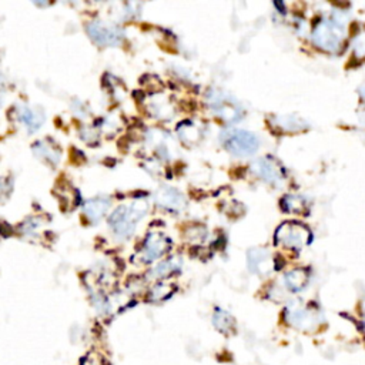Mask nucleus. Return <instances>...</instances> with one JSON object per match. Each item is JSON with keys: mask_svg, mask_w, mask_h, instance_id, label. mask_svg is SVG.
<instances>
[{"mask_svg": "<svg viewBox=\"0 0 365 365\" xmlns=\"http://www.w3.org/2000/svg\"><path fill=\"white\" fill-rule=\"evenodd\" d=\"M344 39V26L338 21L324 19L315 25L313 42L325 52H337Z\"/></svg>", "mask_w": 365, "mask_h": 365, "instance_id": "2", "label": "nucleus"}, {"mask_svg": "<svg viewBox=\"0 0 365 365\" xmlns=\"http://www.w3.org/2000/svg\"><path fill=\"white\" fill-rule=\"evenodd\" d=\"M0 93H2V89H0Z\"/></svg>", "mask_w": 365, "mask_h": 365, "instance_id": "20", "label": "nucleus"}, {"mask_svg": "<svg viewBox=\"0 0 365 365\" xmlns=\"http://www.w3.org/2000/svg\"><path fill=\"white\" fill-rule=\"evenodd\" d=\"M307 281H308V274H307L304 270H301V269L293 270V271L287 273L286 277H284L286 287H287L290 291H293V293L301 291V290L305 287Z\"/></svg>", "mask_w": 365, "mask_h": 365, "instance_id": "13", "label": "nucleus"}, {"mask_svg": "<svg viewBox=\"0 0 365 365\" xmlns=\"http://www.w3.org/2000/svg\"><path fill=\"white\" fill-rule=\"evenodd\" d=\"M276 238L279 245L290 250H301L311 241V232L300 223L287 221L279 227Z\"/></svg>", "mask_w": 365, "mask_h": 365, "instance_id": "4", "label": "nucleus"}, {"mask_svg": "<svg viewBox=\"0 0 365 365\" xmlns=\"http://www.w3.org/2000/svg\"><path fill=\"white\" fill-rule=\"evenodd\" d=\"M220 140L227 152L238 157L254 155L260 146V142L256 135L246 130H237V129L221 133Z\"/></svg>", "mask_w": 365, "mask_h": 365, "instance_id": "1", "label": "nucleus"}, {"mask_svg": "<svg viewBox=\"0 0 365 365\" xmlns=\"http://www.w3.org/2000/svg\"><path fill=\"white\" fill-rule=\"evenodd\" d=\"M297 196H287V197H284V200H283V207L287 210V211H290V213H301L303 210H304V201H301V203H296L297 201Z\"/></svg>", "mask_w": 365, "mask_h": 365, "instance_id": "18", "label": "nucleus"}, {"mask_svg": "<svg viewBox=\"0 0 365 365\" xmlns=\"http://www.w3.org/2000/svg\"><path fill=\"white\" fill-rule=\"evenodd\" d=\"M107 208H108V200L103 197H97L86 206V214L91 221H97L106 214Z\"/></svg>", "mask_w": 365, "mask_h": 365, "instance_id": "16", "label": "nucleus"}, {"mask_svg": "<svg viewBox=\"0 0 365 365\" xmlns=\"http://www.w3.org/2000/svg\"><path fill=\"white\" fill-rule=\"evenodd\" d=\"M176 262H179L177 259H172V260H167L164 263H162L156 270H153V274L155 277H166L169 274H172L174 270H177V266Z\"/></svg>", "mask_w": 365, "mask_h": 365, "instance_id": "17", "label": "nucleus"}, {"mask_svg": "<svg viewBox=\"0 0 365 365\" xmlns=\"http://www.w3.org/2000/svg\"><path fill=\"white\" fill-rule=\"evenodd\" d=\"M213 324H214V327H215L221 334H225V335L231 334V332L234 331V328H235V321H234V318H232L227 311L220 310V308H217L215 313H214V315H213Z\"/></svg>", "mask_w": 365, "mask_h": 365, "instance_id": "14", "label": "nucleus"}, {"mask_svg": "<svg viewBox=\"0 0 365 365\" xmlns=\"http://www.w3.org/2000/svg\"><path fill=\"white\" fill-rule=\"evenodd\" d=\"M77 365H111V362L100 348L93 347L79 358Z\"/></svg>", "mask_w": 365, "mask_h": 365, "instance_id": "12", "label": "nucleus"}, {"mask_svg": "<svg viewBox=\"0 0 365 365\" xmlns=\"http://www.w3.org/2000/svg\"><path fill=\"white\" fill-rule=\"evenodd\" d=\"M253 170L260 179H263L267 183H271V184L280 183L284 179V172H283L281 164L271 157L260 159L259 162H256L253 166Z\"/></svg>", "mask_w": 365, "mask_h": 365, "instance_id": "7", "label": "nucleus"}, {"mask_svg": "<svg viewBox=\"0 0 365 365\" xmlns=\"http://www.w3.org/2000/svg\"><path fill=\"white\" fill-rule=\"evenodd\" d=\"M146 207L142 206H121L110 217V227L118 237H129L133 234L136 224L145 215Z\"/></svg>", "mask_w": 365, "mask_h": 365, "instance_id": "3", "label": "nucleus"}, {"mask_svg": "<svg viewBox=\"0 0 365 365\" xmlns=\"http://www.w3.org/2000/svg\"><path fill=\"white\" fill-rule=\"evenodd\" d=\"M167 249H169L167 237H164L160 232H152L150 235H147L146 242H145V249H143L145 260L146 262L157 260L159 257H162L166 253Z\"/></svg>", "mask_w": 365, "mask_h": 365, "instance_id": "8", "label": "nucleus"}, {"mask_svg": "<svg viewBox=\"0 0 365 365\" xmlns=\"http://www.w3.org/2000/svg\"><path fill=\"white\" fill-rule=\"evenodd\" d=\"M249 262H250V269L262 276L269 274L273 269V260L266 250H260V249L252 250L249 253Z\"/></svg>", "mask_w": 365, "mask_h": 365, "instance_id": "10", "label": "nucleus"}, {"mask_svg": "<svg viewBox=\"0 0 365 365\" xmlns=\"http://www.w3.org/2000/svg\"><path fill=\"white\" fill-rule=\"evenodd\" d=\"M169 287H166V286H157L156 288H153V291H152V294H150V298L153 300V301H160V300H164V298H167L172 293H173V290H167Z\"/></svg>", "mask_w": 365, "mask_h": 365, "instance_id": "19", "label": "nucleus"}, {"mask_svg": "<svg viewBox=\"0 0 365 365\" xmlns=\"http://www.w3.org/2000/svg\"><path fill=\"white\" fill-rule=\"evenodd\" d=\"M87 30L90 38L101 46H114L121 40V32L104 22H91Z\"/></svg>", "mask_w": 365, "mask_h": 365, "instance_id": "6", "label": "nucleus"}, {"mask_svg": "<svg viewBox=\"0 0 365 365\" xmlns=\"http://www.w3.org/2000/svg\"><path fill=\"white\" fill-rule=\"evenodd\" d=\"M157 200L160 203V206L169 208V210H180L184 207L186 200L184 197L174 189H163L159 196Z\"/></svg>", "mask_w": 365, "mask_h": 365, "instance_id": "11", "label": "nucleus"}, {"mask_svg": "<svg viewBox=\"0 0 365 365\" xmlns=\"http://www.w3.org/2000/svg\"><path fill=\"white\" fill-rule=\"evenodd\" d=\"M210 96H211L210 106L220 117L230 118V120H237L240 117L234 101L228 100L223 93L213 91V93H210Z\"/></svg>", "mask_w": 365, "mask_h": 365, "instance_id": "9", "label": "nucleus"}, {"mask_svg": "<svg viewBox=\"0 0 365 365\" xmlns=\"http://www.w3.org/2000/svg\"><path fill=\"white\" fill-rule=\"evenodd\" d=\"M286 320L291 327L304 331L313 330L317 324L315 313L311 308L304 307L301 304H291L286 310Z\"/></svg>", "mask_w": 365, "mask_h": 365, "instance_id": "5", "label": "nucleus"}, {"mask_svg": "<svg viewBox=\"0 0 365 365\" xmlns=\"http://www.w3.org/2000/svg\"><path fill=\"white\" fill-rule=\"evenodd\" d=\"M19 118L22 123L25 125V128H28L29 130L35 132L40 128V125L43 123V116L42 114H38L33 108L30 107H22L21 111L18 113Z\"/></svg>", "mask_w": 365, "mask_h": 365, "instance_id": "15", "label": "nucleus"}]
</instances>
